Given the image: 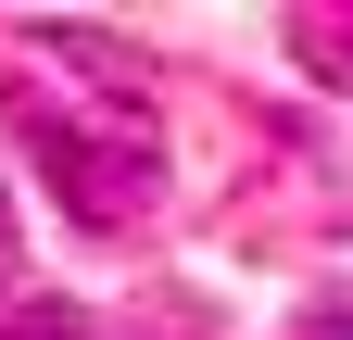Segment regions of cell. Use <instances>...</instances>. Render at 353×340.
<instances>
[{
    "instance_id": "cell-1",
    "label": "cell",
    "mask_w": 353,
    "mask_h": 340,
    "mask_svg": "<svg viewBox=\"0 0 353 340\" xmlns=\"http://www.w3.org/2000/svg\"><path fill=\"white\" fill-rule=\"evenodd\" d=\"M26 151H38V177H51V189L76 202L88 227H126V215H139V202L164 189V139H139V126L114 139V126H76V114H38V126H26Z\"/></svg>"
},
{
    "instance_id": "cell-2",
    "label": "cell",
    "mask_w": 353,
    "mask_h": 340,
    "mask_svg": "<svg viewBox=\"0 0 353 340\" xmlns=\"http://www.w3.org/2000/svg\"><path fill=\"white\" fill-rule=\"evenodd\" d=\"M290 51L316 63V76H341V89H353V13H303V25H290Z\"/></svg>"
},
{
    "instance_id": "cell-3",
    "label": "cell",
    "mask_w": 353,
    "mask_h": 340,
    "mask_svg": "<svg viewBox=\"0 0 353 340\" xmlns=\"http://www.w3.org/2000/svg\"><path fill=\"white\" fill-rule=\"evenodd\" d=\"M0 340H101V328H88V315H76V303H26V315H13V328H0Z\"/></svg>"
},
{
    "instance_id": "cell-4",
    "label": "cell",
    "mask_w": 353,
    "mask_h": 340,
    "mask_svg": "<svg viewBox=\"0 0 353 340\" xmlns=\"http://www.w3.org/2000/svg\"><path fill=\"white\" fill-rule=\"evenodd\" d=\"M303 340H353V303H316V315H303Z\"/></svg>"
}]
</instances>
